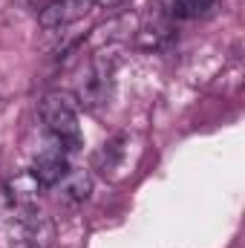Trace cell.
Masks as SVG:
<instances>
[{"instance_id":"obj_6","label":"cell","mask_w":245,"mask_h":248,"mask_svg":"<svg viewBox=\"0 0 245 248\" xmlns=\"http://www.w3.org/2000/svg\"><path fill=\"white\" fill-rule=\"evenodd\" d=\"M3 187H6V193H9V199H12L15 205H20V208H35V199H38L41 190H44V185L38 182V176H35L32 170H23V173L6 179Z\"/></svg>"},{"instance_id":"obj_4","label":"cell","mask_w":245,"mask_h":248,"mask_svg":"<svg viewBox=\"0 0 245 248\" xmlns=\"http://www.w3.org/2000/svg\"><path fill=\"white\" fill-rule=\"evenodd\" d=\"M69 153L63 150L58 141H52L38 159H35V168H32V173L38 176V182L44 187H55L61 182L63 176H66V170H69Z\"/></svg>"},{"instance_id":"obj_3","label":"cell","mask_w":245,"mask_h":248,"mask_svg":"<svg viewBox=\"0 0 245 248\" xmlns=\"http://www.w3.org/2000/svg\"><path fill=\"white\" fill-rule=\"evenodd\" d=\"M92 0H55L41 12V26L44 29H63L69 23H78L90 15Z\"/></svg>"},{"instance_id":"obj_2","label":"cell","mask_w":245,"mask_h":248,"mask_svg":"<svg viewBox=\"0 0 245 248\" xmlns=\"http://www.w3.org/2000/svg\"><path fill=\"white\" fill-rule=\"evenodd\" d=\"M41 119L46 124L52 141H58L66 153H75L84 141L81 124H78V110L69 95L63 93H46L41 101Z\"/></svg>"},{"instance_id":"obj_7","label":"cell","mask_w":245,"mask_h":248,"mask_svg":"<svg viewBox=\"0 0 245 248\" xmlns=\"http://www.w3.org/2000/svg\"><path fill=\"white\" fill-rule=\"evenodd\" d=\"M58 185L63 187L66 199H75V202H84L90 196V190H92V182H90V176L84 170H66V176Z\"/></svg>"},{"instance_id":"obj_9","label":"cell","mask_w":245,"mask_h":248,"mask_svg":"<svg viewBox=\"0 0 245 248\" xmlns=\"http://www.w3.org/2000/svg\"><path fill=\"white\" fill-rule=\"evenodd\" d=\"M15 208H20V205H15V202L9 199V193H6V187L0 185V222H3V219H6V217H9V214L15 211Z\"/></svg>"},{"instance_id":"obj_5","label":"cell","mask_w":245,"mask_h":248,"mask_svg":"<svg viewBox=\"0 0 245 248\" xmlns=\"http://www.w3.org/2000/svg\"><path fill=\"white\" fill-rule=\"evenodd\" d=\"M107 84H110V69L101 61H95L87 69V75H84V81H81V87H78L81 104H87V107L101 104V101L107 98Z\"/></svg>"},{"instance_id":"obj_1","label":"cell","mask_w":245,"mask_h":248,"mask_svg":"<svg viewBox=\"0 0 245 248\" xmlns=\"http://www.w3.org/2000/svg\"><path fill=\"white\" fill-rule=\"evenodd\" d=\"M55 240V225L46 214L35 208H15L0 222L3 248H49Z\"/></svg>"},{"instance_id":"obj_10","label":"cell","mask_w":245,"mask_h":248,"mask_svg":"<svg viewBox=\"0 0 245 248\" xmlns=\"http://www.w3.org/2000/svg\"><path fill=\"white\" fill-rule=\"evenodd\" d=\"M130 0H92V6H104V9H122Z\"/></svg>"},{"instance_id":"obj_8","label":"cell","mask_w":245,"mask_h":248,"mask_svg":"<svg viewBox=\"0 0 245 248\" xmlns=\"http://www.w3.org/2000/svg\"><path fill=\"white\" fill-rule=\"evenodd\" d=\"M214 3H216V0H173L170 15H173V17H184V20L202 17V15H208V12L214 9Z\"/></svg>"}]
</instances>
